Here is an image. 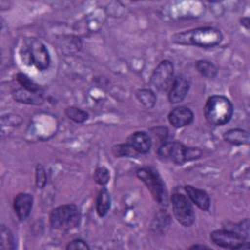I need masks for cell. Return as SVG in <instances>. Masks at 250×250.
<instances>
[{
    "label": "cell",
    "mask_w": 250,
    "mask_h": 250,
    "mask_svg": "<svg viewBox=\"0 0 250 250\" xmlns=\"http://www.w3.org/2000/svg\"><path fill=\"white\" fill-rule=\"evenodd\" d=\"M157 154L162 159L170 160L177 165H183L185 162L199 158L202 151L197 147H188L177 141H166L159 146Z\"/></svg>",
    "instance_id": "3"
},
{
    "label": "cell",
    "mask_w": 250,
    "mask_h": 250,
    "mask_svg": "<svg viewBox=\"0 0 250 250\" xmlns=\"http://www.w3.org/2000/svg\"><path fill=\"white\" fill-rule=\"evenodd\" d=\"M194 115L190 108L187 106H177L168 115L170 124L175 128H182L189 125L193 121Z\"/></svg>",
    "instance_id": "12"
},
{
    "label": "cell",
    "mask_w": 250,
    "mask_h": 250,
    "mask_svg": "<svg viewBox=\"0 0 250 250\" xmlns=\"http://www.w3.org/2000/svg\"><path fill=\"white\" fill-rule=\"evenodd\" d=\"M112 153L116 157H134L139 155V153L132 148L127 143L119 144L112 147Z\"/></svg>",
    "instance_id": "23"
},
{
    "label": "cell",
    "mask_w": 250,
    "mask_h": 250,
    "mask_svg": "<svg viewBox=\"0 0 250 250\" xmlns=\"http://www.w3.org/2000/svg\"><path fill=\"white\" fill-rule=\"evenodd\" d=\"M0 249L1 250H14L15 239L12 231L5 225H1L0 229Z\"/></svg>",
    "instance_id": "18"
},
{
    "label": "cell",
    "mask_w": 250,
    "mask_h": 250,
    "mask_svg": "<svg viewBox=\"0 0 250 250\" xmlns=\"http://www.w3.org/2000/svg\"><path fill=\"white\" fill-rule=\"evenodd\" d=\"M196 68L202 76H204L206 78H210V79L214 78L218 73L217 66L213 62H211L207 60L197 61L196 62Z\"/></svg>",
    "instance_id": "19"
},
{
    "label": "cell",
    "mask_w": 250,
    "mask_h": 250,
    "mask_svg": "<svg viewBox=\"0 0 250 250\" xmlns=\"http://www.w3.org/2000/svg\"><path fill=\"white\" fill-rule=\"evenodd\" d=\"M109 178H110L109 171L107 168L104 166L98 167L94 172V180L96 181L97 184L101 186H105L108 183Z\"/></svg>",
    "instance_id": "24"
},
{
    "label": "cell",
    "mask_w": 250,
    "mask_h": 250,
    "mask_svg": "<svg viewBox=\"0 0 250 250\" xmlns=\"http://www.w3.org/2000/svg\"><path fill=\"white\" fill-rule=\"evenodd\" d=\"M111 205V198L108 190L105 188H102L99 191L96 200V211L100 217H104L107 214L108 210L110 209Z\"/></svg>",
    "instance_id": "17"
},
{
    "label": "cell",
    "mask_w": 250,
    "mask_h": 250,
    "mask_svg": "<svg viewBox=\"0 0 250 250\" xmlns=\"http://www.w3.org/2000/svg\"><path fill=\"white\" fill-rule=\"evenodd\" d=\"M66 249L67 250H76V249H80V250H89L90 247L89 245L87 244L86 241H84L83 239L81 238H76V239H73L71 240L70 242H68V244L66 245Z\"/></svg>",
    "instance_id": "26"
},
{
    "label": "cell",
    "mask_w": 250,
    "mask_h": 250,
    "mask_svg": "<svg viewBox=\"0 0 250 250\" xmlns=\"http://www.w3.org/2000/svg\"><path fill=\"white\" fill-rule=\"evenodd\" d=\"M173 214L184 227H190L195 220V213L190 200L182 193H174L171 197Z\"/></svg>",
    "instance_id": "8"
},
{
    "label": "cell",
    "mask_w": 250,
    "mask_h": 250,
    "mask_svg": "<svg viewBox=\"0 0 250 250\" xmlns=\"http://www.w3.org/2000/svg\"><path fill=\"white\" fill-rule=\"evenodd\" d=\"M233 106L231 102L225 96L215 95L210 97L204 106L206 121L214 126H223L232 117Z\"/></svg>",
    "instance_id": "2"
},
{
    "label": "cell",
    "mask_w": 250,
    "mask_h": 250,
    "mask_svg": "<svg viewBox=\"0 0 250 250\" xmlns=\"http://www.w3.org/2000/svg\"><path fill=\"white\" fill-rule=\"evenodd\" d=\"M33 205V197L29 193H19L14 199V210L20 221H24L30 214Z\"/></svg>",
    "instance_id": "13"
},
{
    "label": "cell",
    "mask_w": 250,
    "mask_h": 250,
    "mask_svg": "<svg viewBox=\"0 0 250 250\" xmlns=\"http://www.w3.org/2000/svg\"><path fill=\"white\" fill-rule=\"evenodd\" d=\"M17 80H18V83L21 85V87L27 91H30V92H41L42 91L41 87L24 73H21V72L18 73Z\"/></svg>",
    "instance_id": "22"
},
{
    "label": "cell",
    "mask_w": 250,
    "mask_h": 250,
    "mask_svg": "<svg viewBox=\"0 0 250 250\" xmlns=\"http://www.w3.org/2000/svg\"><path fill=\"white\" fill-rule=\"evenodd\" d=\"M137 99L138 101L146 107L151 108L155 105L156 103V96L154 92L150 89H141L137 91Z\"/></svg>",
    "instance_id": "20"
},
{
    "label": "cell",
    "mask_w": 250,
    "mask_h": 250,
    "mask_svg": "<svg viewBox=\"0 0 250 250\" xmlns=\"http://www.w3.org/2000/svg\"><path fill=\"white\" fill-rule=\"evenodd\" d=\"M136 175L146 186L155 201L161 205L167 204V191L165 185L157 171L151 168L143 167L137 170Z\"/></svg>",
    "instance_id": "6"
},
{
    "label": "cell",
    "mask_w": 250,
    "mask_h": 250,
    "mask_svg": "<svg viewBox=\"0 0 250 250\" xmlns=\"http://www.w3.org/2000/svg\"><path fill=\"white\" fill-rule=\"evenodd\" d=\"M64 113L69 119H71L72 121H74L76 123H83L89 117L88 112H86L85 110H83L79 107H76V106L66 107Z\"/></svg>",
    "instance_id": "21"
},
{
    "label": "cell",
    "mask_w": 250,
    "mask_h": 250,
    "mask_svg": "<svg viewBox=\"0 0 250 250\" xmlns=\"http://www.w3.org/2000/svg\"><path fill=\"white\" fill-rule=\"evenodd\" d=\"M174 80L173 63L164 60L161 61L150 76V84L158 91H167Z\"/></svg>",
    "instance_id": "9"
},
{
    "label": "cell",
    "mask_w": 250,
    "mask_h": 250,
    "mask_svg": "<svg viewBox=\"0 0 250 250\" xmlns=\"http://www.w3.org/2000/svg\"><path fill=\"white\" fill-rule=\"evenodd\" d=\"M186 192L188 196V199L194 203L199 209L203 211H208L210 208V197L207 192L203 189L194 188L192 186H186L185 187Z\"/></svg>",
    "instance_id": "14"
},
{
    "label": "cell",
    "mask_w": 250,
    "mask_h": 250,
    "mask_svg": "<svg viewBox=\"0 0 250 250\" xmlns=\"http://www.w3.org/2000/svg\"><path fill=\"white\" fill-rule=\"evenodd\" d=\"M134 150L139 154H144L149 151L152 146V139L150 135L144 131H138L132 133L126 142Z\"/></svg>",
    "instance_id": "11"
},
{
    "label": "cell",
    "mask_w": 250,
    "mask_h": 250,
    "mask_svg": "<svg viewBox=\"0 0 250 250\" xmlns=\"http://www.w3.org/2000/svg\"><path fill=\"white\" fill-rule=\"evenodd\" d=\"M189 249H209L208 246L202 245V244H194L189 247Z\"/></svg>",
    "instance_id": "27"
},
{
    "label": "cell",
    "mask_w": 250,
    "mask_h": 250,
    "mask_svg": "<svg viewBox=\"0 0 250 250\" xmlns=\"http://www.w3.org/2000/svg\"><path fill=\"white\" fill-rule=\"evenodd\" d=\"M35 183L38 188H43L47 183V175L44 167L41 164L36 166L35 170Z\"/></svg>",
    "instance_id": "25"
},
{
    "label": "cell",
    "mask_w": 250,
    "mask_h": 250,
    "mask_svg": "<svg viewBox=\"0 0 250 250\" xmlns=\"http://www.w3.org/2000/svg\"><path fill=\"white\" fill-rule=\"evenodd\" d=\"M13 97L17 102L27 104H40L43 103L42 91L30 92L23 88H20L13 92Z\"/></svg>",
    "instance_id": "15"
},
{
    "label": "cell",
    "mask_w": 250,
    "mask_h": 250,
    "mask_svg": "<svg viewBox=\"0 0 250 250\" xmlns=\"http://www.w3.org/2000/svg\"><path fill=\"white\" fill-rule=\"evenodd\" d=\"M223 138L227 143H229L235 146L248 145L250 141L249 133L243 129H237V128L227 131L224 134Z\"/></svg>",
    "instance_id": "16"
},
{
    "label": "cell",
    "mask_w": 250,
    "mask_h": 250,
    "mask_svg": "<svg viewBox=\"0 0 250 250\" xmlns=\"http://www.w3.org/2000/svg\"><path fill=\"white\" fill-rule=\"evenodd\" d=\"M190 87V81L188 77L181 74L174 77V80L169 88L168 99L172 104L183 102L187 97Z\"/></svg>",
    "instance_id": "10"
},
{
    "label": "cell",
    "mask_w": 250,
    "mask_h": 250,
    "mask_svg": "<svg viewBox=\"0 0 250 250\" xmlns=\"http://www.w3.org/2000/svg\"><path fill=\"white\" fill-rule=\"evenodd\" d=\"M81 220L79 209L74 204H64L54 208L49 216L50 225L59 230H69L79 226Z\"/></svg>",
    "instance_id": "5"
},
{
    "label": "cell",
    "mask_w": 250,
    "mask_h": 250,
    "mask_svg": "<svg viewBox=\"0 0 250 250\" xmlns=\"http://www.w3.org/2000/svg\"><path fill=\"white\" fill-rule=\"evenodd\" d=\"M210 239L215 245L222 248L235 250L247 249L249 247L248 240H246L237 232L229 229H217L212 231L210 233Z\"/></svg>",
    "instance_id": "7"
},
{
    "label": "cell",
    "mask_w": 250,
    "mask_h": 250,
    "mask_svg": "<svg viewBox=\"0 0 250 250\" xmlns=\"http://www.w3.org/2000/svg\"><path fill=\"white\" fill-rule=\"evenodd\" d=\"M223 39L221 31L215 27L205 26L177 33L172 41L181 45H193L202 48H211L218 45Z\"/></svg>",
    "instance_id": "1"
},
{
    "label": "cell",
    "mask_w": 250,
    "mask_h": 250,
    "mask_svg": "<svg viewBox=\"0 0 250 250\" xmlns=\"http://www.w3.org/2000/svg\"><path fill=\"white\" fill-rule=\"evenodd\" d=\"M21 58L23 62L34 65L38 70H46L51 62L49 51L45 44L35 38L25 40L21 48Z\"/></svg>",
    "instance_id": "4"
}]
</instances>
